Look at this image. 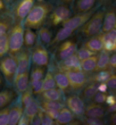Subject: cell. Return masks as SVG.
Listing matches in <instances>:
<instances>
[{
	"label": "cell",
	"instance_id": "31",
	"mask_svg": "<svg viewBox=\"0 0 116 125\" xmlns=\"http://www.w3.org/2000/svg\"><path fill=\"white\" fill-rule=\"evenodd\" d=\"M97 92V83L95 82H88L83 88V100L91 101L93 95Z\"/></svg>",
	"mask_w": 116,
	"mask_h": 125
},
{
	"label": "cell",
	"instance_id": "42",
	"mask_svg": "<svg viewBox=\"0 0 116 125\" xmlns=\"http://www.w3.org/2000/svg\"><path fill=\"white\" fill-rule=\"evenodd\" d=\"M107 97V92H100V91H97L96 94L93 95V98L91 101L97 102V104H100V105H104L105 104V100H106Z\"/></svg>",
	"mask_w": 116,
	"mask_h": 125
},
{
	"label": "cell",
	"instance_id": "11",
	"mask_svg": "<svg viewBox=\"0 0 116 125\" xmlns=\"http://www.w3.org/2000/svg\"><path fill=\"white\" fill-rule=\"evenodd\" d=\"M59 46L57 48V52H56V56L57 58L59 60H63L67 57L72 56L74 53H76V50H77V46H76V42L72 39H66L62 41L60 43H58Z\"/></svg>",
	"mask_w": 116,
	"mask_h": 125
},
{
	"label": "cell",
	"instance_id": "22",
	"mask_svg": "<svg viewBox=\"0 0 116 125\" xmlns=\"http://www.w3.org/2000/svg\"><path fill=\"white\" fill-rule=\"evenodd\" d=\"M97 55H93V56H90L85 59H83L80 62V65H81V71L84 72L85 74H91L96 71V66H97Z\"/></svg>",
	"mask_w": 116,
	"mask_h": 125
},
{
	"label": "cell",
	"instance_id": "49",
	"mask_svg": "<svg viewBox=\"0 0 116 125\" xmlns=\"http://www.w3.org/2000/svg\"><path fill=\"white\" fill-rule=\"evenodd\" d=\"M109 119H110V123H112V124H116V112L110 113Z\"/></svg>",
	"mask_w": 116,
	"mask_h": 125
},
{
	"label": "cell",
	"instance_id": "29",
	"mask_svg": "<svg viewBox=\"0 0 116 125\" xmlns=\"http://www.w3.org/2000/svg\"><path fill=\"white\" fill-rule=\"evenodd\" d=\"M46 67L43 66H33V68L29 72V80L30 82H35V81H41L46 74Z\"/></svg>",
	"mask_w": 116,
	"mask_h": 125
},
{
	"label": "cell",
	"instance_id": "16",
	"mask_svg": "<svg viewBox=\"0 0 116 125\" xmlns=\"http://www.w3.org/2000/svg\"><path fill=\"white\" fill-rule=\"evenodd\" d=\"M113 29H116V13L114 8H110L104 14L100 32H107V31L113 30Z\"/></svg>",
	"mask_w": 116,
	"mask_h": 125
},
{
	"label": "cell",
	"instance_id": "18",
	"mask_svg": "<svg viewBox=\"0 0 116 125\" xmlns=\"http://www.w3.org/2000/svg\"><path fill=\"white\" fill-rule=\"evenodd\" d=\"M14 82H15V89L17 92H23L24 90H26L30 84L29 80V71L23 73H17L14 76Z\"/></svg>",
	"mask_w": 116,
	"mask_h": 125
},
{
	"label": "cell",
	"instance_id": "20",
	"mask_svg": "<svg viewBox=\"0 0 116 125\" xmlns=\"http://www.w3.org/2000/svg\"><path fill=\"white\" fill-rule=\"evenodd\" d=\"M74 1H75L74 10L76 14H82L92 10L97 3V0H74Z\"/></svg>",
	"mask_w": 116,
	"mask_h": 125
},
{
	"label": "cell",
	"instance_id": "14",
	"mask_svg": "<svg viewBox=\"0 0 116 125\" xmlns=\"http://www.w3.org/2000/svg\"><path fill=\"white\" fill-rule=\"evenodd\" d=\"M57 69L63 71V72H68V71H81V65H80V59L77 58L76 53L72 56L67 57L63 60H59Z\"/></svg>",
	"mask_w": 116,
	"mask_h": 125
},
{
	"label": "cell",
	"instance_id": "47",
	"mask_svg": "<svg viewBox=\"0 0 116 125\" xmlns=\"http://www.w3.org/2000/svg\"><path fill=\"white\" fill-rule=\"evenodd\" d=\"M7 10V3L3 0H0V13H5Z\"/></svg>",
	"mask_w": 116,
	"mask_h": 125
},
{
	"label": "cell",
	"instance_id": "17",
	"mask_svg": "<svg viewBox=\"0 0 116 125\" xmlns=\"http://www.w3.org/2000/svg\"><path fill=\"white\" fill-rule=\"evenodd\" d=\"M53 79L56 82V86L59 90H62L64 93H68L70 92V83H68V79H67L66 73L63 71L57 69V72L53 73Z\"/></svg>",
	"mask_w": 116,
	"mask_h": 125
},
{
	"label": "cell",
	"instance_id": "33",
	"mask_svg": "<svg viewBox=\"0 0 116 125\" xmlns=\"http://www.w3.org/2000/svg\"><path fill=\"white\" fill-rule=\"evenodd\" d=\"M15 98V93L10 90H3L0 92V109L9 105Z\"/></svg>",
	"mask_w": 116,
	"mask_h": 125
},
{
	"label": "cell",
	"instance_id": "12",
	"mask_svg": "<svg viewBox=\"0 0 116 125\" xmlns=\"http://www.w3.org/2000/svg\"><path fill=\"white\" fill-rule=\"evenodd\" d=\"M99 36L103 42V50L107 52H113L116 50V29L107 32H100Z\"/></svg>",
	"mask_w": 116,
	"mask_h": 125
},
{
	"label": "cell",
	"instance_id": "7",
	"mask_svg": "<svg viewBox=\"0 0 116 125\" xmlns=\"http://www.w3.org/2000/svg\"><path fill=\"white\" fill-rule=\"evenodd\" d=\"M93 11H95V10L92 9V10H90V11H86V13L76 14V15H74V16L68 17L66 21H64L63 23H62V27L68 29V30L74 32V31H76L77 29H80L86 21L89 20Z\"/></svg>",
	"mask_w": 116,
	"mask_h": 125
},
{
	"label": "cell",
	"instance_id": "35",
	"mask_svg": "<svg viewBox=\"0 0 116 125\" xmlns=\"http://www.w3.org/2000/svg\"><path fill=\"white\" fill-rule=\"evenodd\" d=\"M38 110H39V106L37 105V102L34 101V100L32 102H30L29 105L23 107V114L29 118L30 123H31V121H32V118L37 115Z\"/></svg>",
	"mask_w": 116,
	"mask_h": 125
},
{
	"label": "cell",
	"instance_id": "53",
	"mask_svg": "<svg viewBox=\"0 0 116 125\" xmlns=\"http://www.w3.org/2000/svg\"><path fill=\"white\" fill-rule=\"evenodd\" d=\"M35 1H43V0H35Z\"/></svg>",
	"mask_w": 116,
	"mask_h": 125
},
{
	"label": "cell",
	"instance_id": "51",
	"mask_svg": "<svg viewBox=\"0 0 116 125\" xmlns=\"http://www.w3.org/2000/svg\"><path fill=\"white\" fill-rule=\"evenodd\" d=\"M99 1H100V2H104V3H105V2H108V1H110V0H99Z\"/></svg>",
	"mask_w": 116,
	"mask_h": 125
},
{
	"label": "cell",
	"instance_id": "9",
	"mask_svg": "<svg viewBox=\"0 0 116 125\" xmlns=\"http://www.w3.org/2000/svg\"><path fill=\"white\" fill-rule=\"evenodd\" d=\"M35 0H17L13 7V15L16 22H23L31 8L33 7Z\"/></svg>",
	"mask_w": 116,
	"mask_h": 125
},
{
	"label": "cell",
	"instance_id": "25",
	"mask_svg": "<svg viewBox=\"0 0 116 125\" xmlns=\"http://www.w3.org/2000/svg\"><path fill=\"white\" fill-rule=\"evenodd\" d=\"M23 115V106L20 104L13 106L9 109V115H8V125H17L18 119Z\"/></svg>",
	"mask_w": 116,
	"mask_h": 125
},
{
	"label": "cell",
	"instance_id": "6",
	"mask_svg": "<svg viewBox=\"0 0 116 125\" xmlns=\"http://www.w3.org/2000/svg\"><path fill=\"white\" fill-rule=\"evenodd\" d=\"M68 79L71 90L74 91H79L84 88L86 83L89 82V76L82 71H68L65 72Z\"/></svg>",
	"mask_w": 116,
	"mask_h": 125
},
{
	"label": "cell",
	"instance_id": "3",
	"mask_svg": "<svg viewBox=\"0 0 116 125\" xmlns=\"http://www.w3.org/2000/svg\"><path fill=\"white\" fill-rule=\"evenodd\" d=\"M104 14H105V10L104 9H99V10L93 11L89 20L80 27L81 34L83 36H85V38H90V36L99 34L100 31H101Z\"/></svg>",
	"mask_w": 116,
	"mask_h": 125
},
{
	"label": "cell",
	"instance_id": "13",
	"mask_svg": "<svg viewBox=\"0 0 116 125\" xmlns=\"http://www.w3.org/2000/svg\"><path fill=\"white\" fill-rule=\"evenodd\" d=\"M106 115V108L104 105L97 104V102H90L84 108V115L86 118H100L103 119Z\"/></svg>",
	"mask_w": 116,
	"mask_h": 125
},
{
	"label": "cell",
	"instance_id": "4",
	"mask_svg": "<svg viewBox=\"0 0 116 125\" xmlns=\"http://www.w3.org/2000/svg\"><path fill=\"white\" fill-rule=\"evenodd\" d=\"M71 16H72V10L70 7L66 5H58L57 7H53V9L50 11L47 22L50 26L57 27L62 25L64 21H66Z\"/></svg>",
	"mask_w": 116,
	"mask_h": 125
},
{
	"label": "cell",
	"instance_id": "40",
	"mask_svg": "<svg viewBox=\"0 0 116 125\" xmlns=\"http://www.w3.org/2000/svg\"><path fill=\"white\" fill-rule=\"evenodd\" d=\"M38 114H39L40 119H41V125H55L56 124V121H55V119L49 117L46 113H43L40 108H39V110H38Z\"/></svg>",
	"mask_w": 116,
	"mask_h": 125
},
{
	"label": "cell",
	"instance_id": "34",
	"mask_svg": "<svg viewBox=\"0 0 116 125\" xmlns=\"http://www.w3.org/2000/svg\"><path fill=\"white\" fill-rule=\"evenodd\" d=\"M65 106L63 101H57V100H43L40 102V108L42 109H55V110H59Z\"/></svg>",
	"mask_w": 116,
	"mask_h": 125
},
{
	"label": "cell",
	"instance_id": "36",
	"mask_svg": "<svg viewBox=\"0 0 116 125\" xmlns=\"http://www.w3.org/2000/svg\"><path fill=\"white\" fill-rule=\"evenodd\" d=\"M20 100H21V105L23 106V107L24 106H26V105H29L30 102H32L34 100L33 92H32V90H31L30 86H29L26 90H24L23 92H21Z\"/></svg>",
	"mask_w": 116,
	"mask_h": 125
},
{
	"label": "cell",
	"instance_id": "44",
	"mask_svg": "<svg viewBox=\"0 0 116 125\" xmlns=\"http://www.w3.org/2000/svg\"><path fill=\"white\" fill-rule=\"evenodd\" d=\"M108 68L112 71L116 69V52H109V59H108Z\"/></svg>",
	"mask_w": 116,
	"mask_h": 125
},
{
	"label": "cell",
	"instance_id": "21",
	"mask_svg": "<svg viewBox=\"0 0 116 125\" xmlns=\"http://www.w3.org/2000/svg\"><path fill=\"white\" fill-rule=\"evenodd\" d=\"M41 98L43 100H57V101H63L64 99V92L62 90H59L58 88H51L49 90L42 91L40 93Z\"/></svg>",
	"mask_w": 116,
	"mask_h": 125
},
{
	"label": "cell",
	"instance_id": "28",
	"mask_svg": "<svg viewBox=\"0 0 116 125\" xmlns=\"http://www.w3.org/2000/svg\"><path fill=\"white\" fill-rule=\"evenodd\" d=\"M108 59H109V52H107L105 50H101L97 55V66L96 71L108 68ZM95 71V72H96Z\"/></svg>",
	"mask_w": 116,
	"mask_h": 125
},
{
	"label": "cell",
	"instance_id": "32",
	"mask_svg": "<svg viewBox=\"0 0 116 125\" xmlns=\"http://www.w3.org/2000/svg\"><path fill=\"white\" fill-rule=\"evenodd\" d=\"M51 88H56V82L53 79V74L51 72H46L43 79L41 80V90L46 91Z\"/></svg>",
	"mask_w": 116,
	"mask_h": 125
},
{
	"label": "cell",
	"instance_id": "50",
	"mask_svg": "<svg viewBox=\"0 0 116 125\" xmlns=\"http://www.w3.org/2000/svg\"><path fill=\"white\" fill-rule=\"evenodd\" d=\"M3 1H5L6 3H10V2H14L15 0H3Z\"/></svg>",
	"mask_w": 116,
	"mask_h": 125
},
{
	"label": "cell",
	"instance_id": "43",
	"mask_svg": "<svg viewBox=\"0 0 116 125\" xmlns=\"http://www.w3.org/2000/svg\"><path fill=\"white\" fill-rule=\"evenodd\" d=\"M8 115H9V108L0 109V125H8Z\"/></svg>",
	"mask_w": 116,
	"mask_h": 125
},
{
	"label": "cell",
	"instance_id": "26",
	"mask_svg": "<svg viewBox=\"0 0 116 125\" xmlns=\"http://www.w3.org/2000/svg\"><path fill=\"white\" fill-rule=\"evenodd\" d=\"M112 73H114V71H112V69H109V68L96 71V73H95L91 77H89V82H95V83L106 82L107 79L109 77V75Z\"/></svg>",
	"mask_w": 116,
	"mask_h": 125
},
{
	"label": "cell",
	"instance_id": "45",
	"mask_svg": "<svg viewBox=\"0 0 116 125\" xmlns=\"http://www.w3.org/2000/svg\"><path fill=\"white\" fill-rule=\"evenodd\" d=\"M88 121H85V124H89V125H101L104 124L103 119L100 118H86Z\"/></svg>",
	"mask_w": 116,
	"mask_h": 125
},
{
	"label": "cell",
	"instance_id": "19",
	"mask_svg": "<svg viewBox=\"0 0 116 125\" xmlns=\"http://www.w3.org/2000/svg\"><path fill=\"white\" fill-rule=\"evenodd\" d=\"M76 119V116L71 112L70 109L64 106L62 109H59L58 116L56 118V125H65V124H71Z\"/></svg>",
	"mask_w": 116,
	"mask_h": 125
},
{
	"label": "cell",
	"instance_id": "2",
	"mask_svg": "<svg viewBox=\"0 0 116 125\" xmlns=\"http://www.w3.org/2000/svg\"><path fill=\"white\" fill-rule=\"evenodd\" d=\"M23 33H24V26L23 22H16L11 25L10 30L8 31V53L10 56H16L24 47L23 41Z\"/></svg>",
	"mask_w": 116,
	"mask_h": 125
},
{
	"label": "cell",
	"instance_id": "30",
	"mask_svg": "<svg viewBox=\"0 0 116 125\" xmlns=\"http://www.w3.org/2000/svg\"><path fill=\"white\" fill-rule=\"evenodd\" d=\"M73 33H74L73 31L68 30V29H65V27H62V29L58 30V32L56 33V35L53 38V41H51L50 44H53V46H55V44H58V43H60L62 41H64V40L71 38Z\"/></svg>",
	"mask_w": 116,
	"mask_h": 125
},
{
	"label": "cell",
	"instance_id": "37",
	"mask_svg": "<svg viewBox=\"0 0 116 125\" xmlns=\"http://www.w3.org/2000/svg\"><path fill=\"white\" fill-rule=\"evenodd\" d=\"M13 25V20L10 17H5V18H0V36L3 34H7L10 27Z\"/></svg>",
	"mask_w": 116,
	"mask_h": 125
},
{
	"label": "cell",
	"instance_id": "38",
	"mask_svg": "<svg viewBox=\"0 0 116 125\" xmlns=\"http://www.w3.org/2000/svg\"><path fill=\"white\" fill-rule=\"evenodd\" d=\"M8 49L9 46H8V33H7L0 36V58L8 53Z\"/></svg>",
	"mask_w": 116,
	"mask_h": 125
},
{
	"label": "cell",
	"instance_id": "46",
	"mask_svg": "<svg viewBox=\"0 0 116 125\" xmlns=\"http://www.w3.org/2000/svg\"><path fill=\"white\" fill-rule=\"evenodd\" d=\"M29 124H31L30 121H29V118H27L26 116L23 114V115L21 116V118L18 119V122H17V125H29Z\"/></svg>",
	"mask_w": 116,
	"mask_h": 125
},
{
	"label": "cell",
	"instance_id": "39",
	"mask_svg": "<svg viewBox=\"0 0 116 125\" xmlns=\"http://www.w3.org/2000/svg\"><path fill=\"white\" fill-rule=\"evenodd\" d=\"M93 55H96V52H93V51L89 50L84 46H82L80 49L76 50V56L80 59V62L83 60V59H85V58H88V57H90V56H93Z\"/></svg>",
	"mask_w": 116,
	"mask_h": 125
},
{
	"label": "cell",
	"instance_id": "10",
	"mask_svg": "<svg viewBox=\"0 0 116 125\" xmlns=\"http://www.w3.org/2000/svg\"><path fill=\"white\" fill-rule=\"evenodd\" d=\"M65 107L70 109L76 117L84 115V108H85V104L81 97L76 94H71L68 95L65 100Z\"/></svg>",
	"mask_w": 116,
	"mask_h": 125
},
{
	"label": "cell",
	"instance_id": "24",
	"mask_svg": "<svg viewBox=\"0 0 116 125\" xmlns=\"http://www.w3.org/2000/svg\"><path fill=\"white\" fill-rule=\"evenodd\" d=\"M37 32L32 29H29V27H24V33H23V41L24 44L26 47V49H31L35 46L37 43Z\"/></svg>",
	"mask_w": 116,
	"mask_h": 125
},
{
	"label": "cell",
	"instance_id": "48",
	"mask_svg": "<svg viewBox=\"0 0 116 125\" xmlns=\"http://www.w3.org/2000/svg\"><path fill=\"white\" fill-rule=\"evenodd\" d=\"M57 2H58V5H66V6H68L72 2H74V0H57Z\"/></svg>",
	"mask_w": 116,
	"mask_h": 125
},
{
	"label": "cell",
	"instance_id": "5",
	"mask_svg": "<svg viewBox=\"0 0 116 125\" xmlns=\"http://www.w3.org/2000/svg\"><path fill=\"white\" fill-rule=\"evenodd\" d=\"M16 57L10 56V55H5L0 58V72L3 74L5 79L7 81L14 80V76L16 74Z\"/></svg>",
	"mask_w": 116,
	"mask_h": 125
},
{
	"label": "cell",
	"instance_id": "27",
	"mask_svg": "<svg viewBox=\"0 0 116 125\" xmlns=\"http://www.w3.org/2000/svg\"><path fill=\"white\" fill-rule=\"evenodd\" d=\"M37 35L40 38V41L43 43V44H50L51 41H53V32L48 26H44L42 25L41 27L38 29V33Z\"/></svg>",
	"mask_w": 116,
	"mask_h": 125
},
{
	"label": "cell",
	"instance_id": "41",
	"mask_svg": "<svg viewBox=\"0 0 116 125\" xmlns=\"http://www.w3.org/2000/svg\"><path fill=\"white\" fill-rule=\"evenodd\" d=\"M106 85L110 92H114L116 90V75H115V73H112L109 75V77L107 79Z\"/></svg>",
	"mask_w": 116,
	"mask_h": 125
},
{
	"label": "cell",
	"instance_id": "8",
	"mask_svg": "<svg viewBox=\"0 0 116 125\" xmlns=\"http://www.w3.org/2000/svg\"><path fill=\"white\" fill-rule=\"evenodd\" d=\"M31 62L34 66L47 67L49 64V52L41 43H35V48L31 52Z\"/></svg>",
	"mask_w": 116,
	"mask_h": 125
},
{
	"label": "cell",
	"instance_id": "23",
	"mask_svg": "<svg viewBox=\"0 0 116 125\" xmlns=\"http://www.w3.org/2000/svg\"><path fill=\"white\" fill-rule=\"evenodd\" d=\"M83 46L85 47V48H88L89 50H91V51H93V52H96V53H98L99 51L103 50V42H101V39H100L99 34L88 38V40L84 42Z\"/></svg>",
	"mask_w": 116,
	"mask_h": 125
},
{
	"label": "cell",
	"instance_id": "1",
	"mask_svg": "<svg viewBox=\"0 0 116 125\" xmlns=\"http://www.w3.org/2000/svg\"><path fill=\"white\" fill-rule=\"evenodd\" d=\"M53 9V5L48 1H35L26 17L23 20V26L32 30H38L47 22L50 11Z\"/></svg>",
	"mask_w": 116,
	"mask_h": 125
},
{
	"label": "cell",
	"instance_id": "52",
	"mask_svg": "<svg viewBox=\"0 0 116 125\" xmlns=\"http://www.w3.org/2000/svg\"><path fill=\"white\" fill-rule=\"evenodd\" d=\"M1 82H2V80H1V75H0V85H1Z\"/></svg>",
	"mask_w": 116,
	"mask_h": 125
},
{
	"label": "cell",
	"instance_id": "15",
	"mask_svg": "<svg viewBox=\"0 0 116 125\" xmlns=\"http://www.w3.org/2000/svg\"><path fill=\"white\" fill-rule=\"evenodd\" d=\"M15 57H16V62H17L16 74L29 71V67H30L31 64V53L29 51V49L26 50L22 49Z\"/></svg>",
	"mask_w": 116,
	"mask_h": 125
}]
</instances>
